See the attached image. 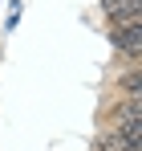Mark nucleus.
<instances>
[{
  "label": "nucleus",
  "instance_id": "obj_3",
  "mask_svg": "<svg viewBox=\"0 0 142 151\" xmlns=\"http://www.w3.org/2000/svg\"><path fill=\"white\" fill-rule=\"evenodd\" d=\"M102 12L110 25H130L142 21V0H102Z\"/></svg>",
  "mask_w": 142,
  "mask_h": 151
},
{
  "label": "nucleus",
  "instance_id": "obj_5",
  "mask_svg": "<svg viewBox=\"0 0 142 151\" xmlns=\"http://www.w3.org/2000/svg\"><path fill=\"white\" fill-rule=\"evenodd\" d=\"M114 90H122V98H142V86H138V61H130L126 70H118Z\"/></svg>",
  "mask_w": 142,
  "mask_h": 151
},
{
  "label": "nucleus",
  "instance_id": "obj_1",
  "mask_svg": "<svg viewBox=\"0 0 142 151\" xmlns=\"http://www.w3.org/2000/svg\"><path fill=\"white\" fill-rule=\"evenodd\" d=\"M106 131L142 143V98H114V106L106 110Z\"/></svg>",
  "mask_w": 142,
  "mask_h": 151
},
{
  "label": "nucleus",
  "instance_id": "obj_4",
  "mask_svg": "<svg viewBox=\"0 0 142 151\" xmlns=\"http://www.w3.org/2000/svg\"><path fill=\"white\" fill-rule=\"evenodd\" d=\"M94 151H142V143H134V139H126V135H118V131H97L94 139Z\"/></svg>",
  "mask_w": 142,
  "mask_h": 151
},
{
  "label": "nucleus",
  "instance_id": "obj_2",
  "mask_svg": "<svg viewBox=\"0 0 142 151\" xmlns=\"http://www.w3.org/2000/svg\"><path fill=\"white\" fill-rule=\"evenodd\" d=\"M110 45H114V53H122L126 61H138V53H142V21L110 25Z\"/></svg>",
  "mask_w": 142,
  "mask_h": 151
}]
</instances>
